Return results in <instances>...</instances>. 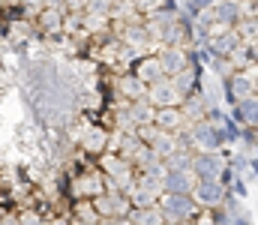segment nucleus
Wrapping results in <instances>:
<instances>
[{"mask_svg": "<svg viewBox=\"0 0 258 225\" xmlns=\"http://www.w3.org/2000/svg\"><path fill=\"white\" fill-rule=\"evenodd\" d=\"M195 207H198V204H195L192 195H171V192H165V195H162V204H159L165 222H183L186 216L195 213Z\"/></svg>", "mask_w": 258, "mask_h": 225, "instance_id": "nucleus-1", "label": "nucleus"}, {"mask_svg": "<svg viewBox=\"0 0 258 225\" xmlns=\"http://www.w3.org/2000/svg\"><path fill=\"white\" fill-rule=\"evenodd\" d=\"M189 171H195L198 180H219V174H222V159H219L216 153H201V156L192 159Z\"/></svg>", "mask_w": 258, "mask_h": 225, "instance_id": "nucleus-2", "label": "nucleus"}, {"mask_svg": "<svg viewBox=\"0 0 258 225\" xmlns=\"http://www.w3.org/2000/svg\"><path fill=\"white\" fill-rule=\"evenodd\" d=\"M147 102H150L153 108H168V105H177V102H180V93H177L174 84L159 81V84H150V87H147Z\"/></svg>", "mask_w": 258, "mask_h": 225, "instance_id": "nucleus-3", "label": "nucleus"}, {"mask_svg": "<svg viewBox=\"0 0 258 225\" xmlns=\"http://www.w3.org/2000/svg\"><path fill=\"white\" fill-rule=\"evenodd\" d=\"M105 192V180L96 174V171H84L75 183H72V195L75 198H96V195H102Z\"/></svg>", "mask_w": 258, "mask_h": 225, "instance_id": "nucleus-4", "label": "nucleus"}, {"mask_svg": "<svg viewBox=\"0 0 258 225\" xmlns=\"http://www.w3.org/2000/svg\"><path fill=\"white\" fill-rule=\"evenodd\" d=\"M192 198L195 204H204V207H216L222 198H225V192H222V186H219V180H198L192 186Z\"/></svg>", "mask_w": 258, "mask_h": 225, "instance_id": "nucleus-5", "label": "nucleus"}, {"mask_svg": "<svg viewBox=\"0 0 258 225\" xmlns=\"http://www.w3.org/2000/svg\"><path fill=\"white\" fill-rule=\"evenodd\" d=\"M183 111L177 108V105H168V108H156V114H153V123H156V129L159 132H177L180 126H183Z\"/></svg>", "mask_w": 258, "mask_h": 225, "instance_id": "nucleus-6", "label": "nucleus"}, {"mask_svg": "<svg viewBox=\"0 0 258 225\" xmlns=\"http://www.w3.org/2000/svg\"><path fill=\"white\" fill-rule=\"evenodd\" d=\"M156 60H159V66H162V72H165V75L183 72V63H186V57H183V48H159Z\"/></svg>", "mask_w": 258, "mask_h": 225, "instance_id": "nucleus-7", "label": "nucleus"}, {"mask_svg": "<svg viewBox=\"0 0 258 225\" xmlns=\"http://www.w3.org/2000/svg\"><path fill=\"white\" fill-rule=\"evenodd\" d=\"M135 78L144 84V87H150V84H159L165 72H162V66H159V60L156 57H141V63H138V69H135Z\"/></svg>", "mask_w": 258, "mask_h": 225, "instance_id": "nucleus-8", "label": "nucleus"}, {"mask_svg": "<svg viewBox=\"0 0 258 225\" xmlns=\"http://www.w3.org/2000/svg\"><path fill=\"white\" fill-rule=\"evenodd\" d=\"M189 141H192L201 153H213V150L219 147V135H216V129L207 126V123H198V126H195V132H192Z\"/></svg>", "mask_w": 258, "mask_h": 225, "instance_id": "nucleus-9", "label": "nucleus"}, {"mask_svg": "<svg viewBox=\"0 0 258 225\" xmlns=\"http://www.w3.org/2000/svg\"><path fill=\"white\" fill-rule=\"evenodd\" d=\"M108 144V132L105 129H99V126H84V138H81V147L87 150V153H102Z\"/></svg>", "mask_w": 258, "mask_h": 225, "instance_id": "nucleus-10", "label": "nucleus"}, {"mask_svg": "<svg viewBox=\"0 0 258 225\" xmlns=\"http://www.w3.org/2000/svg\"><path fill=\"white\" fill-rule=\"evenodd\" d=\"M129 222L132 225H165V216L159 207H135L129 210Z\"/></svg>", "mask_w": 258, "mask_h": 225, "instance_id": "nucleus-11", "label": "nucleus"}, {"mask_svg": "<svg viewBox=\"0 0 258 225\" xmlns=\"http://www.w3.org/2000/svg\"><path fill=\"white\" fill-rule=\"evenodd\" d=\"M60 24H63V12H60V9H42V12H39V27H42V33H57Z\"/></svg>", "mask_w": 258, "mask_h": 225, "instance_id": "nucleus-12", "label": "nucleus"}, {"mask_svg": "<svg viewBox=\"0 0 258 225\" xmlns=\"http://www.w3.org/2000/svg\"><path fill=\"white\" fill-rule=\"evenodd\" d=\"M120 90H123V96H129V99H141L144 84L135 75H120Z\"/></svg>", "mask_w": 258, "mask_h": 225, "instance_id": "nucleus-13", "label": "nucleus"}, {"mask_svg": "<svg viewBox=\"0 0 258 225\" xmlns=\"http://www.w3.org/2000/svg\"><path fill=\"white\" fill-rule=\"evenodd\" d=\"M249 90H252L249 78H243V75H234V78H231V99H234V96H249Z\"/></svg>", "mask_w": 258, "mask_h": 225, "instance_id": "nucleus-14", "label": "nucleus"}, {"mask_svg": "<svg viewBox=\"0 0 258 225\" xmlns=\"http://www.w3.org/2000/svg\"><path fill=\"white\" fill-rule=\"evenodd\" d=\"M237 117H249L246 123H258V102H255V99H243V105H240Z\"/></svg>", "mask_w": 258, "mask_h": 225, "instance_id": "nucleus-15", "label": "nucleus"}, {"mask_svg": "<svg viewBox=\"0 0 258 225\" xmlns=\"http://www.w3.org/2000/svg\"><path fill=\"white\" fill-rule=\"evenodd\" d=\"M18 225H42V216H39V210H21L18 213Z\"/></svg>", "mask_w": 258, "mask_h": 225, "instance_id": "nucleus-16", "label": "nucleus"}, {"mask_svg": "<svg viewBox=\"0 0 258 225\" xmlns=\"http://www.w3.org/2000/svg\"><path fill=\"white\" fill-rule=\"evenodd\" d=\"M219 15L234 21V15H237V6H231V3H222V6H219Z\"/></svg>", "mask_w": 258, "mask_h": 225, "instance_id": "nucleus-17", "label": "nucleus"}, {"mask_svg": "<svg viewBox=\"0 0 258 225\" xmlns=\"http://www.w3.org/2000/svg\"><path fill=\"white\" fill-rule=\"evenodd\" d=\"M45 225H72V219H60V216H54V219H48Z\"/></svg>", "mask_w": 258, "mask_h": 225, "instance_id": "nucleus-18", "label": "nucleus"}, {"mask_svg": "<svg viewBox=\"0 0 258 225\" xmlns=\"http://www.w3.org/2000/svg\"><path fill=\"white\" fill-rule=\"evenodd\" d=\"M195 6H198V9H204V6H210V3H213V0H192Z\"/></svg>", "mask_w": 258, "mask_h": 225, "instance_id": "nucleus-19", "label": "nucleus"}, {"mask_svg": "<svg viewBox=\"0 0 258 225\" xmlns=\"http://www.w3.org/2000/svg\"><path fill=\"white\" fill-rule=\"evenodd\" d=\"M174 225H183V222H174ZM186 225H189V222H186Z\"/></svg>", "mask_w": 258, "mask_h": 225, "instance_id": "nucleus-20", "label": "nucleus"}]
</instances>
